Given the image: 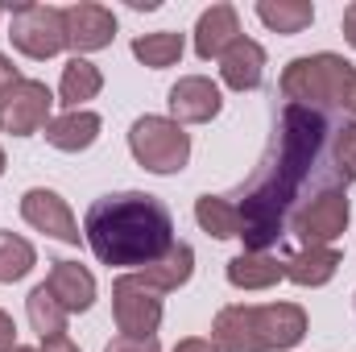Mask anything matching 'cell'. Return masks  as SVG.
I'll list each match as a JSON object with an SVG mask.
<instances>
[{"instance_id":"ffe728a7","label":"cell","mask_w":356,"mask_h":352,"mask_svg":"<svg viewBox=\"0 0 356 352\" xmlns=\"http://www.w3.org/2000/svg\"><path fill=\"white\" fill-rule=\"evenodd\" d=\"M340 253L332 249V245H311V249H298L290 262H286V278L294 282V286H323V282H332L336 278V269H340Z\"/></svg>"},{"instance_id":"e575fe53","label":"cell","mask_w":356,"mask_h":352,"mask_svg":"<svg viewBox=\"0 0 356 352\" xmlns=\"http://www.w3.org/2000/svg\"><path fill=\"white\" fill-rule=\"evenodd\" d=\"M13 352H38V349H21V344H17V349H13Z\"/></svg>"},{"instance_id":"d4e9b609","label":"cell","mask_w":356,"mask_h":352,"mask_svg":"<svg viewBox=\"0 0 356 352\" xmlns=\"http://www.w3.org/2000/svg\"><path fill=\"white\" fill-rule=\"evenodd\" d=\"M257 17L266 21L273 33H302L315 21V8L307 0H261Z\"/></svg>"},{"instance_id":"83f0119b","label":"cell","mask_w":356,"mask_h":352,"mask_svg":"<svg viewBox=\"0 0 356 352\" xmlns=\"http://www.w3.org/2000/svg\"><path fill=\"white\" fill-rule=\"evenodd\" d=\"M104 352H162V344H158V336H145V340H137V336H116Z\"/></svg>"},{"instance_id":"277c9868","label":"cell","mask_w":356,"mask_h":352,"mask_svg":"<svg viewBox=\"0 0 356 352\" xmlns=\"http://www.w3.org/2000/svg\"><path fill=\"white\" fill-rule=\"evenodd\" d=\"M129 150L149 175H178L191 162V137L170 116H141L129 129Z\"/></svg>"},{"instance_id":"2e32d148","label":"cell","mask_w":356,"mask_h":352,"mask_svg":"<svg viewBox=\"0 0 356 352\" xmlns=\"http://www.w3.org/2000/svg\"><path fill=\"white\" fill-rule=\"evenodd\" d=\"M46 286H50V294L67 307V315H71V311H91V303H95V278H91V269H83L79 262H54Z\"/></svg>"},{"instance_id":"7a4b0ae2","label":"cell","mask_w":356,"mask_h":352,"mask_svg":"<svg viewBox=\"0 0 356 352\" xmlns=\"http://www.w3.org/2000/svg\"><path fill=\"white\" fill-rule=\"evenodd\" d=\"M83 237L104 265H141L145 269L158 257H166V249L175 245V220L158 195L116 191V195H99L88 207Z\"/></svg>"},{"instance_id":"d590c367","label":"cell","mask_w":356,"mask_h":352,"mask_svg":"<svg viewBox=\"0 0 356 352\" xmlns=\"http://www.w3.org/2000/svg\"><path fill=\"white\" fill-rule=\"evenodd\" d=\"M0 175H4V150H0Z\"/></svg>"},{"instance_id":"484cf974","label":"cell","mask_w":356,"mask_h":352,"mask_svg":"<svg viewBox=\"0 0 356 352\" xmlns=\"http://www.w3.org/2000/svg\"><path fill=\"white\" fill-rule=\"evenodd\" d=\"M38 262V253H33V245L25 241V237H13V232H0V282H21L29 269Z\"/></svg>"},{"instance_id":"ba28073f","label":"cell","mask_w":356,"mask_h":352,"mask_svg":"<svg viewBox=\"0 0 356 352\" xmlns=\"http://www.w3.org/2000/svg\"><path fill=\"white\" fill-rule=\"evenodd\" d=\"M50 104H54V95L46 83L21 79L0 95V129L13 137H29V133L50 125Z\"/></svg>"},{"instance_id":"7c38bea8","label":"cell","mask_w":356,"mask_h":352,"mask_svg":"<svg viewBox=\"0 0 356 352\" xmlns=\"http://www.w3.org/2000/svg\"><path fill=\"white\" fill-rule=\"evenodd\" d=\"M211 344L220 352H266L261 332H257V307H224L211 323Z\"/></svg>"},{"instance_id":"9a60e30c","label":"cell","mask_w":356,"mask_h":352,"mask_svg":"<svg viewBox=\"0 0 356 352\" xmlns=\"http://www.w3.org/2000/svg\"><path fill=\"white\" fill-rule=\"evenodd\" d=\"M220 75L232 91H253L266 75V50L253 38H236L220 58Z\"/></svg>"},{"instance_id":"f546056e","label":"cell","mask_w":356,"mask_h":352,"mask_svg":"<svg viewBox=\"0 0 356 352\" xmlns=\"http://www.w3.org/2000/svg\"><path fill=\"white\" fill-rule=\"evenodd\" d=\"M38 352H79V349H75V340H71V336L63 332V336H46Z\"/></svg>"},{"instance_id":"8992f818","label":"cell","mask_w":356,"mask_h":352,"mask_svg":"<svg viewBox=\"0 0 356 352\" xmlns=\"http://www.w3.org/2000/svg\"><path fill=\"white\" fill-rule=\"evenodd\" d=\"M112 315H116V328L124 336L145 340L162 323V294L149 282H141L137 273H124L112 282Z\"/></svg>"},{"instance_id":"44dd1931","label":"cell","mask_w":356,"mask_h":352,"mask_svg":"<svg viewBox=\"0 0 356 352\" xmlns=\"http://www.w3.org/2000/svg\"><path fill=\"white\" fill-rule=\"evenodd\" d=\"M195 220L203 232H211L216 241H232L241 237V211L228 195H199L195 199Z\"/></svg>"},{"instance_id":"4dcf8cb0","label":"cell","mask_w":356,"mask_h":352,"mask_svg":"<svg viewBox=\"0 0 356 352\" xmlns=\"http://www.w3.org/2000/svg\"><path fill=\"white\" fill-rule=\"evenodd\" d=\"M13 83H21V75H17L13 58H4V54H0V95H4V91L13 88Z\"/></svg>"},{"instance_id":"ac0fdd59","label":"cell","mask_w":356,"mask_h":352,"mask_svg":"<svg viewBox=\"0 0 356 352\" xmlns=\"http://www.w3.org/2000/svg\"><path fill=\"white\" fill-rule=\"evenodd\" d=\"M191 273H195V249L182 245V241H175V245L166 249V257H158L154 265L137 269V278L149 282L158 294H170V290H178V286H186Z\"/></svg>"},{"instance_id":"f1b7e54d","label":"cell","mask_w":356,"mask_h":352,"mask_svg":"<svg viewBox=\"0 0 356 352\" xmlns=\"http://www.w3.org/2000/svg\"><path fill=\"white\" fill-rule=\"evenodd\" d=\"M17 349V328H13V319L0 311V352H13Z\"/></svg>"},{"instance_id":"d6986e66","label":"cell","mask_w":356,"mask_h":352,"mask_svg":"<svg viewBox=\"0 0 356 352\" xmlns=\"http://www.w3.org/2000/svg\"><path fill=\"white\" fill-rule=\"evenodd\" d=\"M286 278V262H277L273 253H236L228 262V282L236 290H269Z\"/></svg>"},{"instance_id":"4316f807","label":"cell","mask_w":356,"mask_h":352,"mask_svg":"<svg viewBox=\"0 0 356 352\" xmlns=\"http://www.w3.org/2000/svg\"><path fill=\"white\" fill-rule=\"evenodd\" d=\"M336 175L344 182H356V120L336 129Z\"/></svg>"},{"instance_id":"9c48e42d","label":"cell","mask_w":356,"mask_h":352,"mask_svg":"<svg viewBox=\"0 0 356 352\" xmlns=\"http://www.w3.org/2000/svg\"><path fill=\"white\" fill-rule=\"evenodd\" d=\"M21 216H25L29 228L54 237V241H63V245H79V237H83L79 224H75V216H71V207H67V199H63L58 191H50V186L25 191V195H21Z\"/></svg>"},{"instance_id":"1f68e13d","label":"cell","mask_w":356,"mask_h":352,"mask_svg":"<svg viewBox=\"0 0 356 352\" xmlns=\"http://www.w3.org/2000/svg\"><path fill=\"white\" fill-rule=\"evenodd\" d=\"M175 352H220L211 340H199V336H191V340H178Z\"/></svg>"},{"instance_id":"4fadbf2b","label":"cell","mask_w":356,"mask_h":352,"mask_svg":"<svg viewBox=\"0 0 356 352\" xmlns=\"http://www.w3.org/2000/svg\"><path fill=\"white\" fill-rule=\"evenodd\" d=\"M257 332H261V349H294L307 336V311L298 303H269L257 307Z\"/></svg>"},{"instance_id":"52a82bcc","label":"cell","mask_w":356,"mask_h":352,"mask_svg":"<svg viewBox=\"0 0 356 352\" xmlns=\"http://www.w3.org/2000/svg\"><path fill=\"white\" fill-rule=\"evenodd\" d=\"M348 216H353L348 195H344L340 186H323L311 203H302V207L290 216V228L298 232L302 249H311V245H332L336 237H344Z\"/></svg>"},{"instance_id":"603a6c76","label":"cell","mask_w":356,"mask_h":352,"mask_svg":"<svg viewBox=\"0 0 356 352\" xmlns=\"http://www.w3.org/2000/svg\"><path fill=\"white\" fill-rule=\"evenodd\" d=\"M104 88V75H99V67L88 63V58H71L67 67H63V83H58V95H63V104L75 112L79 104H88L95 99Z\"/></svg>"},{"instance_id":"6da1fadb","label":"cell","mask_w":356,"mask_h":352,"mask_svg":"<svg viewBox=\"0 0 356 352\" xmlns=\"http://www.w3.org/2000/svg\"><path fill=\"white\" fill-rule=\"evenodd\" d=\"M327 141V120L319 108L290 104L273 129L269 154L261 158L253 182L241 195H228L241 211V241L249 253H266L286 237L290 211L298 203V191L315 178Z\"/></svg>"},{"instance_id":"cb8c5ba5","label":"cell","mask_w":356,"mask_h":352,"mask_svg":"<svg viewBox=\"0 0 356 352\" xmlns=\"http://www.w3.org/2000/svg\"><path fill=\"white\" fill-rule=\"evenodd\" d=\"M182 33L175 29H158V33H141V38H133V54L145 63V67H154V71H166V67H175L178 58H182Z\"/></svg>"},{"instance_id":"7402d4cb","label":"cell","mask_w":356,"mask_h":352,"mask_svg":"<svg viewBox=\"0 0 356 352\" xmlns=\"http://www.w3.org/2000/svg\"><path fill=\"white\" fill-rule=\"evenodd\" d=\"M25 315H29V328L46 340V336H63L67 332V307L50 294V286H33L29 298H25Z\"/></svg>"},{"instance_id":"836d02e7","label":"cell","mask_w":356,"mask_h":352,"mask_svg":"<svg viewBox=\"0 0 356 352\" xmlns=\"http://www.w3.org/2000/svg\"><path fill=\"white\" fill-rule=\"evenodd\" d=\"M344 108L356 116V75H353V83H348V91H344Z\"/></svg>"},{"instance_id":"3957f363","label":"cell","mask_w":356,"mask_h":352,"mask_svg":"<svg viewBox=\"0 0 356 352\" xmlns=\"http://www.w3.org/2000/svg\"><path fill=\"white\" fill-rule=\"evenodd\" d=\"M353 63L340 54H302L282 71V95L290 104H344V91L353 83Z\"/></svg>"},{"instance_id":"5b68a950","label":"cell","mask_w":356,"mask_h":352,"mask_svg":"<svg viewBox=\"0 0 356 352\" xmlns=\"http://www.w3.org/2000/svg\"><path fill=\"white\" fill-rule=\"evenodd\" d=\"M8 38L29 58H54L67 46L63 8H54V4H17L13 8V25H8Z\"/></svg>"},{"instance_id":"d6a6232c","label":"cell","mask_w":356,"mask_h":352,"mask_svg":"<svg viewBox=\"0 0 356 352\" xmlns=\"http://www.w3.org/2000/svg\"><path fill=\"white\" fill-rule=\"evenodd\" d=\"M344 38H348V46L356 50V4L344 8Z\"/></svg>"},{"instance_id":"30bf717a","label":"cell","mask_w":356,"mask_h":352,"mask_svg":"<svg viewBox=\"0 0 356 352\" xmlns=\"http://www.w3.org/2000/svg\"><path fill=\"white\" fill-rule=\"evenodd\" d=\"M63 29H67V46H71L75 58H79V54H88V50H104V46L116 38V17H112V8L83 0V4L63 8Z\"/></svg>"},{"instance_id":"8fae6325","label":"cell","mask_w":356,"mask_h":352,"mask_svg":"<svg viewBox=\"0 0 356 352\" xmlns=\"http://www.w3.org/2000/svg\"><path fill=\"white\" fill-rule=\"evenodd\" d=\"M166 104H170V112H175L178 125H203V120L220 116L224 95H220V88H216L211 79H203V75H186V79H178L175 88H170Z\"/></svg>"},{"instance_id":"e0dca14e","label":"cell","mask_w":356,"mask_h":352,"mask_svg":"<svg viewBox=\"0 0 356 352\" xmlns=\"http://www.w3.org/2000/svg\"><path fill=\"white\" fill-rule=\"evenodd\" d=\"M95 137H99V116L88 112V108L63 112V116H54L46 125V141L54 150H63V154H83V150L95 145Z\"/></svg>"},{"instance_id":"5bb4252c","label":"cell","mask_w":356,"mask_h":352,"mask_svg":"<svg viewBox=\"0 0 356 352\" xmlns=\"http://www.w3.org/2000/svg\"><path fill=\"white\" fill-rule=\"evenodd\" d=\"M241 38V17L232 4H211L195 25V54L199 58H224V50Z\"/></svg>"}]
</instances>
